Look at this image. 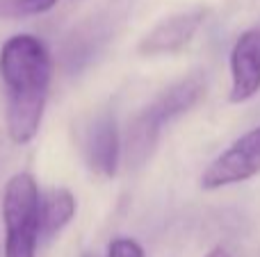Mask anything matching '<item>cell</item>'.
I'll return each mask as SVG.
<instances>
[{"label": "cell", "mask_w": 260, "mask_h": 257, "mask_svg": "<svg viewBox=\"0 0 260 257\" xmlns=\"http://www.w3.org/2000/svg\"><path fill=\"white\" fill-rule=\"evenodd\" d=\"M53 62L32 34H14L0 48V82L5 87V125L14 144L25 146L37 137L48 100Z\"/></svg>", "instance_id": "obj_1"}, {"label": "cell", "mask_w": 260, "mask_h": 257, "mask_svg": "<svg viewBox=\"0 0 260 257\" xmlns=\"http://www.w3.org/2000/svg\"><path fill=\"white\" fill-rule=\"evenodd\" d=\"M206 18V9H187V12L174 14V16L160 21L148 34L139 41L137 50L144 57H155V55H174L183 50L192 41L197 30L201 27Z\"/></svg>", "instance_id": "obj_6"}, {"label": "cell", "mask_w": 260, "mask_h": 257, "mask_svg": "<svg viewBox=\"0 0 260 257\" xmlns=\"http://www.w3.org/2000/svg\"><path fill=\"white\" fill-rule=\"evenodd\" d=\"M206 94V75L201 73H192V75L178 80L176 84H171L169 89H165L128 127L126 137V155L128 162H133L135 166L144 164L148 159V155L153 153L160 132L167 123H171L174 118L183 116L185 112L194 107Z\"/></svg>", "instance_id": "obj_2"}, {"label": "cell", "mask_w": 260, "mask_h": 257, "mask_svg": "<svg viewBox=\"0 0 260 257\" xmlns=\"http://www.w3.org/2000/svg\"><path fill=\"white\" fill-rule=\"evenodd\" d=\"M260 173V125L244 132L221 155H217L201 173V189L217 191L242 185Z\"/></svg>", "instance_id": "obj_4"}, {"label": "cell", "mask_w": 260, "mask_h": 257, "mask_svg": "<svg viewBox=\"0 0 260 257\" xmlns=\"http://www.w3.org/2000/svg\"><path fill=\"white\" fill-rule=\"evenodd\" d=\"M231 94L233 105L249 103L260 94V25L244 30L231 48Z\"/></svg>", "instance_id": "obj_5"}, {"label": "cell", "mask_w": 260, "mask_h": 257, "mask_svg": "<svg viewBox=\"0 0 260 257\" xmlns=\"http://www.w3.org/2000/svg\"><path fill=\"white\" fill-rule=\"evenodd\" d=\"M5 257H37L41 235V196L32 173H14L3 191Z\"/></svg>", "instance_id": "obj_3"}, {"label": "cell", "mask_w": 260, "mask_h": 257, "mask_svg": "<svg viewBox=\"0 0 260 257\" xmlns=\"http://www.w3.org/2000/svg\"><path fill=\"white\" fill-rule=\"evenodd\" d=\"M203 257H233V255H231L224 246H215V248H210Z\"/></svg>", "instance_id": "obj_11"}, {"label": "cell", "mask_w": 260, "mask_h": 257, "mask_svg": "<svg viewBox=\"0 0 260 257\" xmlns=\"http://www.w3.org/2000/svg\"><path fill=\"white\" fill-rule=\"evenodd\" d=\"M76 209V196L67 187H53L41 198V235L46 239H53L55 235H59L73 221Z\"/></svg>", "instance_id": "obj_8"}, {"label": "cell", "mask_w": 260, "mask_h": 257, "mask_svg": "<svg viewBox=\"0 0 260 257\" xmlns=\"http://www.w3.org/2000/svg\"><path fill=\"white\" fill-rule=\"evenodd\" d=\"M105 257H146V255H144V248L139 241L130 239V237H117L114 241H110Z\"/></svg>", "instance_id": "obj_9"}, {"label": "cell", "mask_w": 260, "mask_h": 257, "mask_svg": "<svg viewBox=\"0 0 260 257\" xmlns=\"http://www.w3.org/2000/svg\"><path fill=\"white\" fill-rule=\"evenodd\" d=\"M121 157V139H119L117 121L114 116L96 118L94 127L89 132V144H87V159H89L91 171H96L103 178H114Z\"/></svg>", "instance_id": "obj_7"}, {"label": "cell", "mask_w": 260, "mask_h": 257, "mask_svg": "<svg viewBox=\"0 0 260 257\" xmlns=\"http://www.w3.org/2000/svg\"><path fill=\"white\" fill-rule=\"evenodd\" d=\"M57 5V0H18L21 14H46Z\"/></svg>", "instance_id": "obj_10"}]
</instances>
